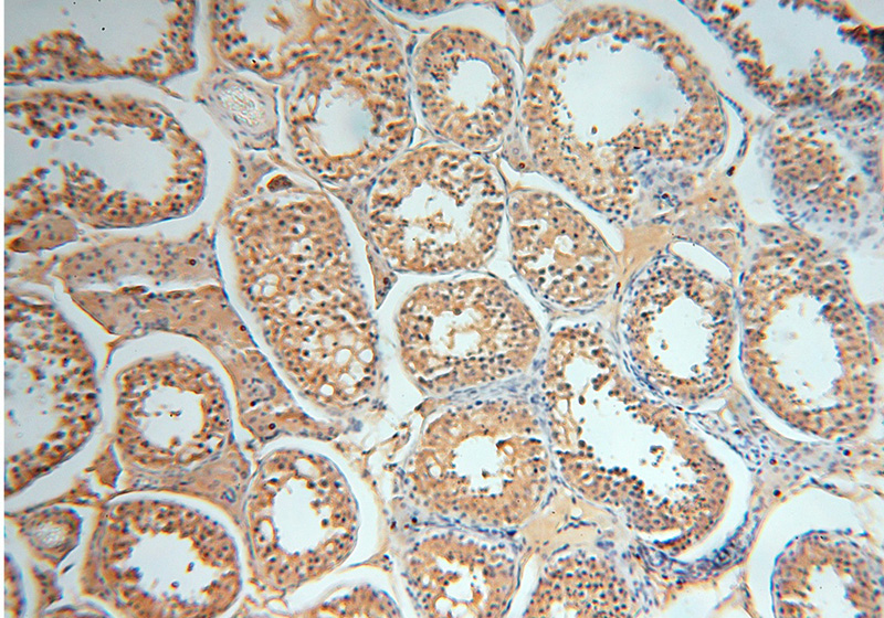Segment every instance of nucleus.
<instances>
[{
  "instance_id": "1",
  "label": "nucleus",
  "mask_w": 884,
  "mask_h": 618,
  "mask_svg": "<svg viewBox=\"0 0 884 618\" xmlns=\"http://www.w3.org/2000/svg\"><path fill=\"white\" fill-rule=\"evenodd\" d=\"M408 75L397 36L370 8L330 25L283 86L296 160L327 181L385 169L413 131Z\"/></svg>"
}]
</instances>
